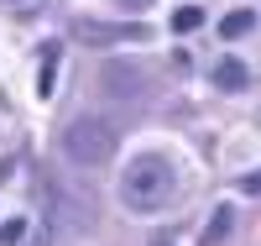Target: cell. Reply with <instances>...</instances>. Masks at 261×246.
I'll return each mask as SVG.
<instances>
[{
    "instance_id": "6da1fadb",
    "label": "cell",
    "mask_w": 261,
    "mask_h": 246,
    "mask_svg": "<svg viewBox=\"0 0 261 246\" xmlns=\"http://www.w3.org/2000/svg\"><path fill=\"white\" fill-rule=\"evenodd\" d=\"M172 194H178V173L167 158H136L120 173V199L130 210H162Z\"/></svg>"
},
{
    "instance_id": "7a4b0ae2",
    "label": "cell",
    "mask_w": 261,
    "mask_h": 246,
    "mask_svg": "<svg viewBox=\"0 0 261 246\" xmlns=\"http://www.w3.org/2000/svg\"><path fill=\"white\" fill-rule=\"evenodd\" d=\"M63 152H68V163H79V168L110 163V152H115V126L99 121V116H79L68 131H63Z\"/></svg>"
},
{
    "instance_id": "7c38bea8",
    "label": "cell",
    "mask_w": 261,
    "mask_h": 246,
    "mask_svg": "<svg viewBox=\"0 0 261 246\" xmlns=\"http://www.w3.org/2000/svg\"><path fill=\"white\" fill-rule=\"evenodd\" d=\"M157 246H172V241H157Z\"/></svg>"
},
{
    "instance_id": "30bf717a",
    "label": "cell",
    "mask_w": 261,
    "mask_h": 246,
    "mask_svg": "<svg viewBox=\"0 0 261 246\" xmlns=\"http://www.w3.org/2000/svg\"><path fill=\"white\" fill-rule=\"evenodd\" d=\"M27 241V215L21 220H6V226H0V246H21Z\"/></svg>"
},
{
    "instance_id": "3957f363",
    "label": "cell",
    "mask_w": 261,
    "mask_h": 246,
    "mask_svg": "<svg viewBox=\"0 0 261 246\" xmlns=\"http://www.w3.org/2000/svg\"><path fill=\"white\" fill-rule=\"evenodd\" d=\"M68 32L89 48H105V42H146V21H94V16H73Z\"/></svg>"
},
{
    "instance_id": "9c48e42d",
    "label": "cell",
    "mask_w": 261,
    "mask_h": 246,
    "mask_svg": "<svg viewBox=\"0 0 261 246\" xmlns=\"http://www.w3.org/2000/svg\"><path fill=\"white\" fill-rule=\"evenodd\" d=\"M199 27H204V11H199V6L172 11V32H199Z\"/></svg>"
},
{
    "instance_id": "8fae6325",
    "label": "cell",
    "mask_w": 261,
    "mask_h": 246,
    "mask_svg": "<svg viewBox=\"0 0 261 246\" xmlns=\"http://www.w3.org/2000/svg\"><path fill=\"white\" fill-rule=\"evenodd\" d=\"M120 6H130V11H141V6H151V0H120Z\"/></svg>"
},
{
    "instance_id": "ba28073f",
    "label": "cell",
    "mask_w": 261,
    "mask_h": 246,
    "mask_svg": "<svg viewBox=\"0 0 261 246\" xmlns=\"http://www.w3.org/2000/svg\"><path fill=\"white\" fill-rule=\"evenodd\" d=\"M246 32H256V11H230V16L220 21V37H225V42L246 37Z\"/></svg>"
},
{
    "instance_id": "8992f818",
    "label": "cell",
    "mask_w": 261,
    "mask_h": 246,
    "mask_svg": "<svg viewBox=\"0 0 261 246\" xmlns=\"http://www.w3.org/2000/svg\"><path fill=\"white\" fill-rule=\"evenodd\" d=\"M209 79H214V89H246V84H251V69H246L241 58H230V53H225V58L209 69Z\"/></svg>"
},
{
    "instance_id": "52a82bcc",
    "label": "cell",
    "mask_w": 261,
    "mask_h": 246,
    "mask_svg": "<svg viewBox=\"0 0 261 246\" xmlns=\"http://www.w3.org/2000/svg\"><path fill=\"white\" fill-rule=\"evenodd\" d=\"M230 226H235V210H230V205H220V210L209 215V226H204V236H199V246H220V241L230 236Z\"/></svg>"
},
{
    "instance_id": "277c9868",
    "label": "cell",
    "mask_w": 261,
    "mask_h": 246,
    "mask_svg": "<svg viewBox=\"0 0 261 246\" xmlns=\"http://www.w3.org/2000/svg\"><path fill=\"white\" fill-rule=\"evenodd\" d=\"M99 84L110 100H146L151 95V74L141 69V63H125V58H110L99 69Z\"/></svg>"
},
{
    "instance_id": "5b68a950",
    "label": "cell",
    "mask_w": 261,
    "mask_h": 246,
    "mask_svg": "<svg viewBox=\"0 0 261 246\" xmlns=\"http://www.w3.org/2000/svg\"><path fill=\"white\" fill-rule=\"evenodd\" d=\"M53 226H58V231H89V226H94V205H89L84 194L63 189V194H53Z\"/></svg>"
}]
</instances>
